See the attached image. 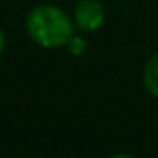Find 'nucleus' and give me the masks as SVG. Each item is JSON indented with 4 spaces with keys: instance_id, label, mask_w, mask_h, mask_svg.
<instances>
[{
    "instance_id": "nucleus-2",
    "label": "nucleus",
    "mask_w": 158,
    "mask_h": 158,
    "mask_svg": "<svg viewBox=\"0 0 158 158\" xmlns=\"http://www.w3.org/2000/svg\"><path fill=\"white\" fill-rule=\"evenodd\" d=\"M104 23V8L99 0H82L76 4L74 10V24L84 30V32H93L101 28Z\"/></svg>"
},
{
    "instance_id": "nucleus-4",
    "label": "nucleus",
    "mask_w": 158,
    "mask_h": 158,
    "mask_svg": "<svg viewBox=\"0 0 158 158\" xmlns=\"http://www.w3.org/2000/svg\"><path fill=\"white\" fill-rule=\"evenodd\" d=\"M65 47H67V50H69L73 56H80V54L86 50V41H84L82 37H76V35H73Z\"/></svg>"
},
{
    "instance_id": "nucleus-3",
    "label": "nucleus",
    "mask_w": 158,
    "mask_h": 158,
    "mask_svg": "<svg viewBox=\"0 0 158 158\" xmlns=\"http://www.w3.org/2000/svg\"><path fill=\"white\" fill-rule=\"evenodd\" d=\"M143 84L147 88V91L158 99V52L154 56H151V60L145 65L143 71Z\"/></svg>"
},
{
    "instance_id": "nucleus-5",
    "label": "nucleus",
    "mask_w": 158,
    "mask_h": 158,
    "mask_svg": "<svg viewBox=\"0 0 158 158\" xmlns=\"http://www.w3.org/2000/svg\"><path fill=\"white\" fill-rule=\"evenodd\" d=\"M4 45H6V37H4V32L0 30V54H2V50H4Z\"/></svg>"
},
{
    "instance_id": "nucleus-1",
    "label": "nucleus",
    "mask_w": 158,
    "mask_h": 158,
    "mask_svg": "<svg viewBox=\"0 0 158 158\" xmlns=\"http://www.w3.org/2000/svg\"><path fill=\"white\" fill-rule=\"evenodd\" d=\"M30 37L45 48H60L74 35V24L69 15L52 4L35 6L26 17Z\"/></svg>"
}]
</instances>
